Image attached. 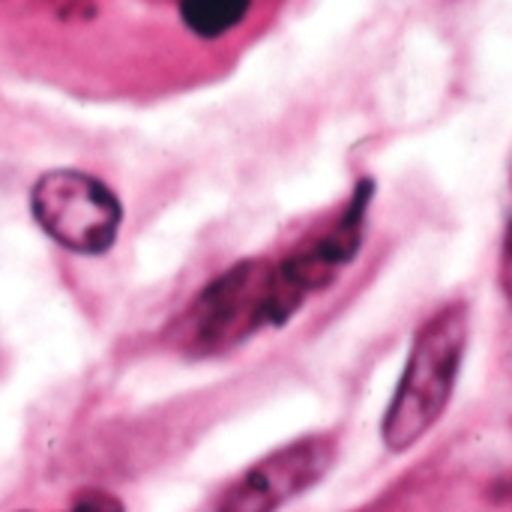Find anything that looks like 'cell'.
I'll use <instances>...</instances> for the list:
<instances>
[{"label": "cell", "mask_w": 512, "mask_h": 512, "mask_svg": "<svg viewBox=\"0 0 512 512\" xmlns=\"http://www.w3.org/2000/svg\"><path fill=\"white\" fill-rule=\"evenodd\" d=\"M297 312L276 261L252 258L210 282L180 321V342L198 357L225 354L267 327H282Z\"/></svg>", "instance_id": "2"}, {"label": "cell", "mask_w": 512, "mask_h": 512, "mask_svg": "<svg viewBox=\"0 0 512 512\" xmlns=\"http://www.w3.org/2000/svg\"><path fill=\"white\" fill-rule=\"evenodd\" d=\"M30 210L39 228L75 255H102L114 246L123 204L93 174L57 168L36 180Z\"/></svg>", "instance_id": "3"}, {"label": "cell", "mask_w": 512, "mask_h": 512, "mask_svg": "<svg viewBox=\"0 0 512 512\" xmlns=\"http://www.w3.org/2000/svg\"><path fill=\"white\" fill-rule=\"evenodd\" d=\"M501 288L507 294L512 306V216L510 225H507V234H504V249H501Z\"/></svg>", "instance_id": "8"}, {"label": "cell", "mask_w": 512, "mask_h": 512, "mask_svg": "<svg viewBox=\"0 0 512 512\" xmlns=\"http://www.w3.org/2000/svg\"><path fill=\"white\" fill-rule=\"evenodd\" d=\"M66 512H126V507H123V501L114 498L111 492L87 489V492H81V495L72 501V507Z\"/></svg>", "instance_id": "7"}, {"label": "cell", "mask_w": 512, "mask_h": 512, "mask_svg": "<svg viewBox=\"0 0 512 512\" xmlns=\"http://www.w3.org/2000/svg\"><path fill=\"white\" fill-rule=\"evenodd\" d=\"M339 444L333 435H306L291 441L228 486L216 512H279L312 486H318L336 465Z\"/></svg>", "instance_id": "4"}, {"label": "cell", "mask_w": 512, "mask_h": 512, "mask_svg": "<svg viewBox=\"0 0 512 512\" xmlns=\"http://www.w3.org/2000/svg\"><path fill=\"white\" fill-rule=\"evenodd\" d=\"M372 198H375V183L360 180L351 201L327 228L300 240L285 258L276 261L282 285L297 306H303L312 294L330 288L339 279V273L354 261L363 243V228Z\"/></svg>", "instance_id": "5"}, {"label": "cell", "mask_w": 512, "mask_h": 512, "mask_svg": "<svg viewBox=\"0 0 512 512\" xmlns=\"http://www.w3.org/2000/svg\"><path fill=\"white\" fill-rule=\"evenodd\" d=\"M471 336V312L462 300L435 309L414 333L405 372L387 405L381 438L390 453L420 444L444 417Z\"/></svg>", "instance_id": "1"}, {"label": "cell", "mask_w": 512, "mask_h": 512, "mask_svg": "<svg viewBox=\"0 0 512 512\" xmlns=\"http://www.w3.org/2000/svg\"><path fill=\"white\" fill-rule=\"evenodd\" d=\"M51 6V15L69 24H87L90 18H99L102 9H108L111 3H117L120 9H138L144 12V24H156V18H165V30L171 33H183L180 15L186 0H45Z\"/></svg>", "instance_id": "6"}]
</instances>
